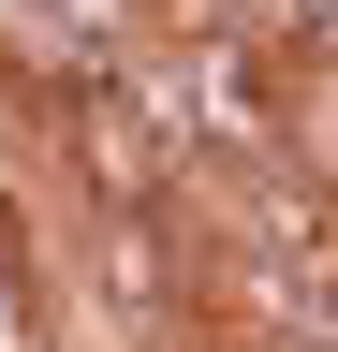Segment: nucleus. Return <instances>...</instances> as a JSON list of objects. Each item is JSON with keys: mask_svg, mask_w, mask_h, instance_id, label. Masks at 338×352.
I'll use <instances>...</instances> for the list:
<instances>
[{"mask_svg": "<svg viewBox=\"0 0 338 352\" xmlns=\"http://www.w3.org/2000/svg\"><path fill=\"white\" fill-rule=\"evenodd\" d=\"M309 30H324V44H338V0H309Z\"/></svg>", "mask_w": 338, "mask_h": 352, "instance_id": "1", "label": "nucleus"}]
</instances>
